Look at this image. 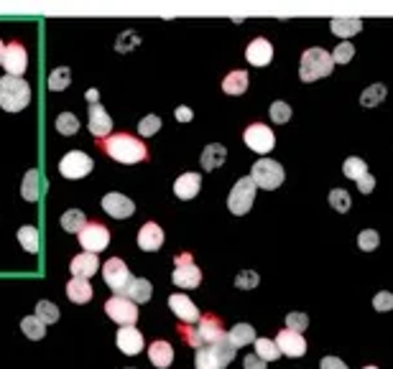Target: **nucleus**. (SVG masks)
Wrapping results in <instances>:
<instances>
[{"instance_id":"nucleus-13","label":"nucleus","mask_w":393,"mask_h":369,"mask_svg":"<svg viewBox=\"0 0 393 369\" xmlns=\"http://www.w3.org/2000/svg\"><path fill=\"white\" fill-rule=\"evenodd\" d=\"M246 146L251 148V151H255V153H260V155H266V153H271L274 151V146H276V138H274V130L271 127H266V125H251L246 130Z\"/></svg>"},{"instance_id":"nucleus-20","label":"nucleus","mask_w":393,"mask_h":369,"mask_svg":"<svg viewBox=\"0 0 393 369\" xmlns=\"http://www.w3.org/2000/svg\"><path fill=\"white\" fill-rule=\"evenodd\" d=\"M164 244V230L156 222H146L138 232V247L146 252H156Z\"/></svg>"},{"instance_id":"nucleus-53","label":"nucleus","mask_w":393,"mask_h":369,"mask_svg":"<svg viewBox=\"0 0 393 369\" xmlns=\"http://www.w3.org/2000/svg\"><path fill=\"white\" fill-rule=\"evenodd\" d=\"M98 97H100V95H98V92H95V90H90V92H87V99H90L92 105H98Z\"/></svg>"},{"instance_id":"nucleus-48","label":"nucleus","mask_w":393,"mask_h":369,"mask_svg":"<svg viewBox=\"0 0 393 369\" xmlns=\"http://www.w3.org/2000/svg\"><path fill=\"white\" fill-rule=\"evenodd\" d=\"M373 308L380 311V314H386V311H393V293L388 291H380L375 298H373Z\"/></svg>"},{"instance_id":"nucleus-4","label":"nucleus","mask_w":393,"mask_h":369,"mask_svg":"<svg viewBox=\"0 0 393 369\" xmlns=\"http://www.w3.org/2000/svg\"><path fill=\"white\" fill-rule=\"evenodd\" d=\"M31 102V84L23 82L21 77H6L0 79V107L8 112H18Z\"/></svg>"},{"instance_id":"nucleus-24","label":"nucleus","mask_w":393,"mask_h":369,"mask_svg":"<svg viewBox=\"0 0 393 369\" xmlns=\"http://www.w3.org/2000/svg\"><path fill=\"white\" fill-rule=\"evenodd\" d=\"M148 359H151L154 367L166 369V367H171V362H174V349H171V344L168 342H154L151 347H148Z\"/></svg>"},{"instance_id":"nucleus-14","label":"nucleus","mask_w":393,"mask_h":369,"mask_svg":"<svg viewBox=\"0 0 393 369\" xmlns=\"http://www.w3.org/2000/svg\"><path fill=\"white\" fill-rule=\"evenodd\" d=\"M3 67L11 77H21L23 71L28 69V54L21 43H11L6 46V56H3Z\"/></svg>"},{"instance_id":"nucleus-1","label":"nucleus","mask_w":393,"mask_h":369,"mask_svg":"<svg viewBox=\"0 0 393 369\" xmlns=\"http://www.w3.org/2000/svg\"><path fill=\"white\" fill-rule=\"evenodd\" d=\"M105 153L110 155V158L120 160V163H140V160L148 158L146 146H143L140 140H135L133 135H128V132H118V135L107 138Z\"/></svg>"},{"instance_id":"nucleus-46","label":"nucleus","mask_w":393,"mask_h":369,"mask_svg":"<svg viewBox=\"0 0 393 369\" xmlns=\"http://www.w3.org/2000/svg\"><path fill=\"white\" fill-rule=\"evenodd\" d=\"M159 127H161V118H156V115H146V118L138 123V132L143 135V138H148V135H156V132H159Z\"/></svg>"},{"instance_id":"nucleus-11","label":"nucleus","mask_w":393,"mask_h":369,"mask_svg":"<svg viewBox=\"0 0 393 369\" xmlns=\"http://www.w3.org/2000/svg\"><path fill=\"white\" fill-rule=\"evenodd\" d=\"M59 171L64 179H84L92 171V158L82 151H72L59 160Z\"/></svg>"},{"instance_id":"nucleus-28","label":"nucleus","mask_w":393,"mask_h":369,"mask_svg":"<svg viewBox=\"0 0 393 369\" xmlns=\"http://www.w3.org/2000/svg\"><path fill=\"white\" fill-rule=\"evenodd\" d=\"M41 174L36 171V168H31L26 176H23V188L21 194L26 202H39V196H41Z\"/></svg>"},{"instance_id":"nucleus-47","label":"nucleus","mask_w":393,"mask_h":369,"mask_svg":"<svg viewBox=\"0 0 393 369\" xmlns=\"http://www.w3.org/2000/svg\"><path fill=\"white\" fill-rule=\"evenodd\" d=\"M307 326H309V316L307 314H288L286 316V328H288V331L302 334V331H307Z\"/></svg>"},{"instance_id":"nucleus-36","label":"nucleus","mask_w":393,"mask_h":369,"mask_svg":"<svg viewBox=\"0 0 393 369\" xmlns=\"http://www.w3.org/2000/svg\"><path fill=\"white\" fill-rule=\"evenodd\" d=\"M21 331L28 336V339H44V334H46V323L44 321H39L36 316H26V319L21 321Z\"/></svg>"},{"instance_id":"nucleus-25","label":"nucleus","mask_w":393,"mask_h":369,"mask_svg":"<svg viewBox=\"0 0 393 369\" xmlns=\"http://www.w3.org/2000/svg\"><path fill=\"white\" fill-rule=\"evenodd\" d=\"M227 158V148L220 146V143H212L202 151V168L204 171H218L220 166Z\"/></svg>"},{"instance_id":"nucleus-18","label":"nucleus","mask_w":393,"mask_h":369,"mask_svg":"<svg viewBox=\"0 0 393 369\" xmlns=\"http://www.w3.org/2000/svg\"><path fill=\"white\" fill-rule=\"evenodd\" d=\"M118 347H120V351L128 356L140 354V351H143V334L133 326H123L118 331Z\"/></svg>"},{"instance_id":"nucleus-40","label":"nucleus","mask_w":393,"mask_h":369,"mask_svg":"<svg viewBox=\"0 0 393 369\" xmlns=\"http://www.w3.org/2000/svg\"><path fill=\"white\" fill-rule=\"evenodd\" d=\"M36 319L44 321V323H56L59 321V308L51 300H39L36 303Z\"/></svg>"},{"instance_id":"nucleus-12","label":"nucleus","mask_w":393,"mask_h":369,"mask_svg":"<svg viewBox=\"0 0 393 369\" xmlns=\"http://www.w3.org/2000/svg\"><path fill=\"white\" fill-rule=\"evenodd\" d=\"M79 244H82L87 252L98 255L100 250H105L107 244H110V232H107V227H102V224L92 222L79 232Z\"/></svg>"},{"instance_id":"nucleus-15","label":"nucleus","mask_w":393,"mask_h":369,"mask_svg":"<svg viewBox=\"0 0 393 369\" xmlns=\"http://www.w3.org/2000/svg\"><path fill=\"white\" fill-rule=\"evenodd\" d=\"M276 347H279L281 354L286 356H294V359H299V356L307 354V342H304L302 334H296V331H279V339H276Z\"/></svg>"},{"instance_id":"nucleus-49","label":"nucleus","mask_w":393,"mask_h":369,"mask_svg":"<svg viewBox=\"0 0 393 369\" xmlns=\"http://www.w3.org/2000/svg\"><path fill=\"white\" fill-rule=\"evenodd\" d=\"M243 367H246V369H266V362H263L260 356H255V354H248L246 359H243Z\"/></svg>"},{"instance_id":"nucleus-27","label":"nucleus","mask_w":393,"mask_h":369,"mask_svg":"<svg viewBox=\"0 0 393 369\" xmlns=\"http://www.w3.org/2000/svg\"><path fill=\"white\" fill-rule=\"evenodd\" d=\"M67 295H69L72 303H87L92 298V286L90 280L84 278H72L67 283Z\"/></svg>"},{"instance_id":"nucleus-45","label":"nucleus","mask_w":393,"mask_h":369,"mask_svg":"<svg viewBox=\"0 0 393 369\" xmlns=\"http://www.w3.org/2000/svg\"><path fill=\"white\" fill-rule=\"evenodd\" d=\"M271 120H274V123H279V125H284V123H288V120H291V107L286 105V102H274V105H271Z\"/></svg>"},{"instance_id":"nucleus-52","label":"nucleus","mask_w":393,"mask_h":369,"mask_svg":"<svg viewBox=\"0 0 393 369\" xmlns=\"http://www.w3.org/2000/svg\"><path fill=\"white\" fill-rule=\"evenodd\" d=\"M176 120H179V123H189V120H192L189 107H176Z\"/></svg>"},{"instance_id":"nucleus-30","label":"nucleus","mask_w":393,"mask_h":369,"mask_svg":"<svg viewBox=\"0 0 393 369\" xmlns=\"http://www.w3.org/2000/svg\"><path fill=\"white\" fill-rule=\"evenodd\" d=\"M222 90L227 95H243L248 90V71H230L222 79Z\"/></svg>"},{"instance_id":"nucleus-8","label":"nucleus","mask_w":393,"mask_h":369,"mask_svg":"<svg viewBox=\"0 0 393 369\" xmlns=\"http://www.w3.org/2000/svg\"><path fill=\"white\" fill-rule=\"evenodd\" d=\"M171 280H174V286H179V288H196L202 283V270L194 265L189 252H182V255L174 260Z\"/></svg>"},{"instance_id":"nucleus-7","label":"nucleus","mask_w":393,"mask_h":369,"mask_svg":"<svg viewBox=\"0 0 393 369\" xmlns=\"http://www.w3.org/2000/svg\"><path fill=\"white\" fill-rule=\"evenodd\" d=\"M255 183H253L251 176H246V179H238V183L232 186L230 196H227V209L232 211L235 216H243L251 211L253 207V199H255Z\"/></svg>"},{"instance_id":"nucleus-55","label":"nucleus","mask_w":393,"mask_h":369,"mask_svg":"<svg viewBox=\"0 0 393 369\" xmlns=\"http://www.w3.org/2000/svg\"><path fill=\"white\" fill-rule=\"evenodd\" d=\"M365 369H378V367H373V364H371V367H365Z\"/></svg>"},{"instance_id":"nucleus-9","label":"nucleus","mask_w":393,"mask_h":369,"mask_svg":"<svg viewBox=\"0 0 393 369\" xmlns=\"http://www.w3.org/2000/svg\"><path fill=\"white\" fill-rule=\"evenodd\" d=\"M102 278H105L107 288L115 291V295H123L126 288L131 286V270H128V265L123 263L120 258H110L105 265H102Z\"/></svg>"},{"instance_id":"nucleus-23","label":"nucleus","mask_w":393,"mask_h":369,"mask_svg":"<svg viewBox=\"0 0 393 369\" xmlns=\"http://www.w3.org/2000/svg\"><path fill=\"white\" fill-rule=\"evenodd\" d=\"M112 130V120L100 105L90 107V132L95 138H107V132Z\"/></svg>"},{"instance_id":"nucleus-42","label":"nucleus","mask_w":393,"mask_h":369,"mask_svg":"<svg viewBox=\"0 0 393 369\" xmlns=\"http://www.w3.org/2000/svg\"><path fill=\"white\" fill-rule=\"evenodd\" d=\"M378 242H380V237H378V232L375 230H363L358 235V247L363 252H373L375 247H378Z\"/></svg>"},{"instance_id":"nucleus-32","label":"nucleus","mask_w":393,"mask_h":369,"mask_svg":"<svg viewBox=\"0 0 393 369\" xmlns=\"http://www.w3.org/2000/svg\"><path fill=\"white\" fill-rule=\"evenodd\" d=\"M342 174L347 176V179H352V181L358 183L360 179H365V176H368V163H365L363 158H358V155H352V158L345 160Z\"/></svg>"},{"instance_id":"nucleus-39","label":"nucleus","mask_w":393,"mask_h":369,"mask_svg":"<svg viewBox=\"0 0 393 369\" xmlns=\"http://www.w3.org/2000/svg\"><path fill=\"white\" fill-rule=\"evenodd\" d=\"M69 79H72L69 67H59V69L51 71V77H49V90H51V92L67 90V87H69Z\"/></svg>"},{"instance_id":"nucleus-43","label":"nucleus","mask_w":393,"mask_h":369,"mask_svg":"<svg viewBox=\"0 0 393 369\" xmlns=\"http://www.w3.org/2000/svg\"><path fill=\"white\" fill-rule=\"evenodd\" d=\"M352 56H355V46H352L350 41H342L340 46H335V51H332V62L342 67V64L350 62Z\"/></svg>"},{"instance_id":"nucleus-19","label":"nucleus","mask_w":393,"mask_h":369,"mask_svg":"<svg viewBox=\"0 0 393 369\" xmlns=\"http://www.w3.org/2000/svg\"><path fill=\"white\" fill-rule=\"evenodd\" d=\"M69 270H72V278H92L95 272L100 270V260L98 255H92V252H82L77 258L69 263Z\"/></svg>"},{"instance_id":"nucleus-16","label":"nucleus","mask_w":393,"mask_h":369,"mask_svg":"<svg viewBox=\"0 0 393 369\" xmlns=\"http://www.w3.org/2000/svg\"><path fill=\"white\" fill-rule=\"evenodd\" d=\"M168 308H171L184 323H189V326L192 323H199V311H196L194 303H192L187 295H182V293H174V295L168 298Z\"/></svg>"},{"instance_id":"nucleus-33","label":"nucleus","mask_w":393,"mask_h":369,"mask_svg":"<svg viewBox=\"0 0 393 369\" xmlns=\"http://www.w3.org/2000/svg\"><path fill=\"white\" fill-rule=\"evenodd\" d=\"M386 95H388L386 84H371V87H368V90L360 95V105H363V107H375V105H380V102L386 99Z\"/></svg>"},{"instance_id":"nucleus-3","label":"nucleus","mask_w":393,"mask_h":369,"mask_svg":"<svg viewBox=\"0 0 393 369\" xmlns=\"http://www.w3.org/2000/svg\"><path fill=\"white\" fill-rule=\"evenodd\" d=\"M232 356H235V347H232L227 334H225L222 339H218L215 344H207V347L196 349L194 364H196V369H222L232 362Z\"/></svg>"},{"instance_id":"nucleus-21","label":"nucleus","mask_w":393,"mask_h":369,"mask_svg":"<svg viewBox=\"0 0 393 369\" xmlns=\"http://www.w3.org/2000/svg\"><path fill=\"white\" fill-rule=\"evenodd\" d=\"M199 188H202V176L199 174H182L179 179L174 181V194L182 199V202H189L199 194Z\"/></svg>"},{"instance_id":"nucleus-54","label":"nucleus","mask_w":393,"mask_h":369,"mask_svg":"<svg viewBox=\"0 0 393 369\" xmlns=\"http://www.w3.org/2000/svg\"><path fill=\"white\" fill-rule=\"evenodd\" d=\"M3 56H6V46H3V41H0V64H3Z\"/></svg>"},{"instance_id":"nucleus-26","label":"nucleus","mask_w":393,"mask_h":369,"mask_svg":"<svg viewBox=\"0 0 393 369\" xmlns=\"http://www.w3.org/2000/svg\"><path fill=\"white\" fill-rule=\"evenodd\" d=\"M151 291H154V288H151V283H148L146 278H133L123 295H126L128 300H133L135 306H138V303H146V300H151Z\"/></svg>"},{"instance_id":"nucleus-22","label":"nucleus","mask_w":393,"mask_h":369,"mask_svg":"<svg viewBox=\"0 0 393 369\" xmlns=\"http://www.w3.org/2000/svg\"><path fill=\"white\" fill-rule=\"evenodd\" d=\"M246 59L253 67H266V64H271V59H274V46H271L266 39H255V41L248 46Z\"/></svg>"},{"instance_id":"nucleus-50","label":"nucleus","mask_w":393,"mask_h":369,"mask_svg":"<svg viewBox=\"0 0 393 369\" xmlns=\"http://www.w3.org/2000/svg\"><path fill=\"white\" fill-rule=\"evenodd\" d=\"M358 188H360V194H371L373 188H375V176H365V179H360L358 181Z\"/></svg>"},{"instance_id":"nucleus-44","label":"nucleus","mask_w":393,"mask_h":369,"mask_svg":"<svg viewBox=\"0 0 393 369\" xmlns=\"http://www.w3.org/2000/svg\"><path fill=\"white\" fill-rule=\"evenodd\" d=\"M260 283V278H258V272H253V270H243L235 278V288L238 291H251V288H255Z\"/></svg>"},{"instance_id":"nucleus-34","label":"nucleus","mask_w":393,"mask_h":369,"mask_svg":"<svg viewBox=\"0 0 393 369\" xmlns=\"http://www.w3.org/2000/svg\"><path fill=\"white\" fill-rule=\"evenodd\" d=\"M84 227H87V216H84L82 211H79V209L64 211V216H62V230H67V232H82Z\"/></svg>"},{"instance_id":"nucleus-31","label":"nucleus","mask_w":393,"mask_h":369,"mask_svg":"<svg viewBox=\"0 0 393 369\" xmlns=\"http://www.w3.org/2000/svg\"><path fill=\"white\" fill-rule=\"evenodd\" d=\"M227 339H230L232 347H246V344L255 342V331H253L251 323H235L232 331L227 334Z\"/></svg>"},{"instance_id":"nucleus-10","label":"nucleus","mask_w":393,"mask_h":369,"mask_svg":"<svg viewBox=\"0 0 393 369\" xmlns=\"http://www.w3.org/2000/svg\"><path fill=\"white\" fill-rule=\"evenodd\" d=\"M105 314L110 316L115 323H120V326H133L135 319H138V308H135L133 300H128L126 295H112L105 303Z\"/></svg>"},{"instance_id":"nucleus-37","label":"nucleus","mask_w":393,"mask_h":369,"mask_svg":"<svg viewBox=\"0 0 393 369\" xmlns=\"http://www.w3.org/2000/svg\"><path fill=\"white\" fill-rule=\"evenodd\" d=\"M255 356H260L263 362H274V359H279V347H276V342H271V339H255Z\"/></svg>"},{"instance_id":"nucleus-6","label":"nucleus","mask_w":393,"mask_h":369,"mask_svg":"<svg viewBox=\"0 0 393 369\" xmlns=\"http://www.w3.org/2000/svg\"><path fill=\"white\" fill-rule=\"evenodd\" d=\"M251 179L253 183L258 188H266V191H274L284 183L286 174H284V166H281L279 160H271V158H260L258 163H253L251 168Z\"/></svg>"},{"instance_id":"nucleus-5","label":"nucleus","mask_w":393,"mask_h":369,"mask_svg":"<svg viewBox=\"0 0 393 369\" xmlns=\"http://www.w3.org/2000/svg\"><path fill=\"white\" fill-rule=\"evenodd\" d=\"M335 69L332 54H327L324 49H309L302 56V67H299V77L302 82H317L322 77H330Z\"/></svg>"},{"instance_id":"nucleus-17","label":"nucleus","mask_w":393,"mask_h":369,"mask_svg":"<svg viewBox=\"0 0 393 369\" xmlns=\"http://www.w3.org/2000/svg\"><path fill=\"white\" fill-rule=\"evenodd\" d=\"M102 209L110 216H115V219H128L135 211V204L123 194H107L102 199Z\"/></svg>"},{"instance_id":"nucleus-38","label":"nucleus","mask_w":393,"mask_h":369,"mask_svg":"<svg viewBox=\"0 0 393 369\" xmlns=\"http://www.w3.org/2000/svg\"><path fill=\"white\" fill-rule=\"evenodd\" d=\"M330 207H332L335 211H340V214H345V211H350V207H352L350 194H347L345 188H332V191H330Z\"/></svg>"},{"instance_id":"nucleus-2","label":"nucleus","mask_w":393,"mask_h":369,"mask_svg":"<svg viewBox=\"0 0 393 369\" xmlns=\"http://www.w3.org/2000/svg\"><path fill=\"white\" fill-rule=\"evenodd\" d=\"M179 331H182L184 342L189 344V347H194V349H202V347H207V344H215L218 339H222L225 336L222 321L215 319V316H204V319H199L196 326L184 323Z\"/></svg>"},{"instance_id":"nucleus-41","label":"nucleus","mask_w":393,"mask_h":369,"mask_svg":"<svg viewBox=\"0 0 393 369\" xmlns=\"http://www.w3.org/2000/svg\"><path fill=\"white\" fill-rule=\"evenodd\" d=\"M56 130L62 132V135H74V132L79 130L77 115H72V112H62V115L56 118Z\"/></svg>"},{"instance_id":"nucleus-35","label":"nucleus","mask_w":393,"mask_h":369,"mask_svg":"<svg viewBox=\"0 0 393 369\" xmlns=\"http://www.w3.org/2000/svg\"><path fill=\"white\" fill-rule=\"evenodd\" d=\"M18 242H21V247L26 252H39V230L36 227H31V224H26V227H21L18 230Z\"/></svg>"},{"instance_id":"nucleus-29","label":"nucleus","mask_w":393,"mask_h":369,"mask_svg":"<svg viewBox=\"0 0 393 369\" xmlns=\"http://www.w3.org/2000/svg\"><path fill=\"white\" fill-rule=\"evenodd\" d=\"M330 28L335 36H355V34H360L363 21H360V18H332Z\"/></svg>"},{"instance_id":"nucleus-51","label":"nucleus","mask_w":393,"mask_h":369,"mask_svg":"<svg viewBox=\"0 0 393 369\" xmlns=\"http://www.w3.org/2000/svg\"><path fill=\"white\" fill-rule=\"evenodd\" d=\"M322 369H347V364H345L342 359H337V356H324Z\"/></svg>"}]
</instances>
